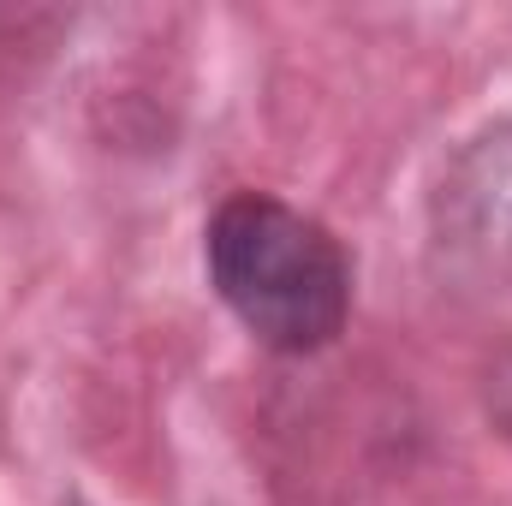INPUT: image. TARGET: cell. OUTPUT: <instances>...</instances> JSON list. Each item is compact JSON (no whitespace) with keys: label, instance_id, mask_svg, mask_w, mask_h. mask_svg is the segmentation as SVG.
<instances>
[{"label":"cell","instance_id":"cell-1","mask_svg":"<svg viewBox=\"0 0 512 506\" xmlns=\"http://www.w3.org/2000/svg\"><path fill=\"white\" fill-rule=\"evenodd\" d=\"M203 268L239 328L280 358H310L334 346L352 316L346 245L316 215L268 191H233L209 215Z\"/></svg>","mask_w":512,"mask_h":506},{"label":"cell","instance_id":"cell-2","mask_svg":"<svg viewBox=\"0 0 512 506\" xmlns=\"http://www.w3.org/2000/svg\"><path fill=\"white\" fill-rule=\"evenodd\" d=\"M429 262L471 298H512V114L447 155L429 191Z\"/></svg>","mask_w":512,"mask_h":506},{"label":"cell","instance_id":"cell-3","mask_svg":"<svg viewBox=\"0 0 512 506\" xmlns=\"http://www.w3.org/2000/svg\"><path fill=\"white\" fill-rule=\"evenodd\" d=\"M483 405H489L495 435H507L512 441V346L495 358V370H489V381H483Z\"/></svg>","mask_w":512,"mask_h":506}]
</instances>
